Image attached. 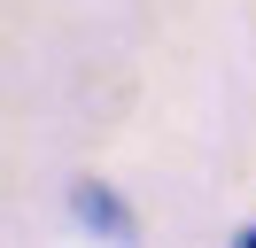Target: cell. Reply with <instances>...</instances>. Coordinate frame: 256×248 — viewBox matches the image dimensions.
Segmentation results:
<instances>
[{
	"mask_svg": "<svg viewBox=\"0 0 256 248\" xmlns=\"http://www.w3.org/2000/svg\"><path fill=\"white\" fill-rule=\"evenodd\" d=\"M240 248H256V225H248V232H240Z\"/></svg>",
	"mask_w": 256,
	"mask_h": 248,
	"instance_id": "obj_2",
	"label": "cell"
},
{
	"mask_svg": "<svg viewBox=\"0 0 256 248\" xmlns=\"http://www.w3.org/2000/svg\"><path fill=\"white\" fill-rule=\"evenodd\" d=\"M70 210H78L86 225L101 232V240H132V210H124V202H116V194H109L101 178H86L78 194H70Z\"/></svg>",
	"mask_w": 256,
	"mask_h": 248,
	"instance_id": "obj_1",
	"label": "cell"
}]
</instances>
